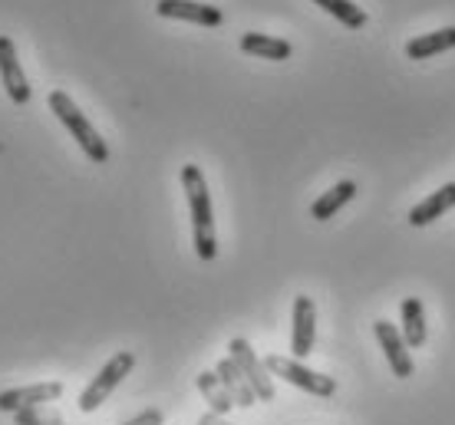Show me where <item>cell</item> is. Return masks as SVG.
I'll return each mask as SVG.
<instances>
[{"mask_svg":"<svg viewBox=\"0 0 455 425\" xmlns=\"http://www.w3.org/2000/svg\"><path fill=\"white\" fill-rule=\"evenodd\" d=\"M63 396V382H34V386H17V390L0 392V413H20L30 405L57 403Z\"/></svg>","mask_w":455,"mask_h":425,"instance_id":"52a82bcc","label":"cell"},{"mask_svg":"<svg viewBox=\"0 0 455 425\" xmlns=\"http://www.w3.org/2000/svg\"><path fill=\"white\" fill-rule=\"evenodd\" d=\"M198 390H202V396L208 399V405H212L215 415H228L235 409L228 390L221 386V380H218V373H202V376H198Z\"/></svg>","mask_w":455,"mask_h":425,"instance_id":"e0dca14e","label":"cell"},{"mask_svg":"<svg viewBox=\"0 0 455 425\" xmlns=\"http://www.w3.org/2000/svg\"><path fill=\"white\" fill-rule=\"evenodd\" d=\"M228 350H231V359H235V366L244 373V380H248V386L254 390V396L261 399V403H271L274 399V382H271V373H267V366H264L261 359L254 357V350H251L248 340H241V336H235L231 343H228Z\"/></svg>","mask_w":455,"mask_h":425,"instance_id":"5b68a950","label":"cell"},{"mask_svg":"<svg viewBox=\"0 0 455 425\" xmlns=\"http://www.w3.org/2000/svg\"><path fill=\"white\" fill-rule=\"evenodd\" d=\"M264 366H267V373H274V376H281L284 382H291V386H297V390L310 392V396H333L337 392V382H333V376H320V373H314V369L300 366L297 359H287V357H267L264 359Z\"/></svg>","mask_w":455,"mask_h":425,"instance_id":"277c9868","label":"cell"},{"mask_svg":"<svg viewBox=\"0 0 455 425\" xmlns=\"http://www.w3.org/2000/svg\"><path fill=\"white\" fill-rule=\"evenodd\" d=\"M132 366H136V357H132L129 350L116 353V357L109 359V363H106L100 373H96V380H92L90 386L83 390V396H80V409H83V413H96V409H100V405L109 399V392H113L116 386H119V382L129 376V373H132Z\"/></svg>","mask_w":455,"mask_h":425,"instance_id":"3957f363","label":"cell"},{"mask_svg":"<svg viewBox=\"0 0 455 425\" xmlns=\"http://www.w3.org/2000/svg\"><path fill=\"white\" fill-rule=\"evenodd\" d=\"M182 188L188 195L192 208V228H195V251L202 261H215L218 241H215V211H212V195H208L205 175L198 165H182Z\"/></svg>","mask_w":455,"mask_h":425,"instance_id":"6da1fadb","label":"cell"},{"mask_svg":"<svg viewBox=\"0 0 455 425\" xmlns=\"http://www.w3.org/2000/svg\"><path fill=\"white\" fill-rule=\"evenodd\" d=\"M159 17H172V20H188L198 27H221L225 13L212 7V4H198V0H159L156 4Z\"/></svg>","mask_w":455,"mask_h":425,"instance_id":"ba28073f","label":"cell"},{"mask_svg":"<svg viewBox=\"0 0 455 425\" xmlns=\"http://www.w3.org/2000/svg\"><path fill=\"white\" fill-rule=\"evenodd\" d=\"M198 425H231V422H225V415L205 413V415H202V419H198Z\"/></svg>","mask_w":455,"mask_h":425,"instance_id":"44dd1931","label":"cell"},{"mask_svg":"<svg viewBox=\"0 0 455 425\" xmlns=\"http://www.w3.org/2000/svg\"><path fill=\"white\" fill-rule=\"evenodd\" d=\"M50 109H53V115L69 129V136L80 142V149L86 152L92 161H100V165L109 161V146H106L103 136L90 126V119L80 113V106L73 103L67 92H60V90L50 92Z\"/></svg>","mask_w":455,"mask_h":425,"instance_id":"7a4b0ae2","label":"cell"},{"mask_svg":"<svg viewBox=\"0 0 455 425\" xmlns=\"http://www.w3.org/2000/svg\"><path fill=\"white\" fill-rule=\"evenodd\" d=\"M17 425H63L57 413H46L40 405H30V409H20V413H13Z\"/></svg>","mask_w":455,"mask_h":425,"instance_id":"d6986e66","label":"cell"},{"mask_svg":"<svg viewBox=\"0 0 455 425\" xmlns=\"http://www.w3.org/2000/svg\"><path fill=\"white\" fill-rule=\"evenodd\" d=\"M0 80H4L7 96H11L13 103H30V86H27V76H23V67L20 59H17V46H13L11 36H0Z\"/></svg>","mask_w":455,"mask_h":425,"instance_id":"9c48e42d","label":"cell"},{"mask_svg":"<svg viewBox=\"0 0 455 425\" xmlns=\"http://www.w3.org/2000/svg\"><path fill=\"white\" fill-rule=\"evenodd\" d=\"M241 50L251 53V57H264V59H291L294 46L281 40V36H267V34H244L241 36Z\"/></svg>","mask_w":455,"mask_h":425,"instance_id":"5bb4252c","label":"cell"},{"mask_svg":"<svg viewBox=\"0 0 455 425\" xmlns=\"http://www.w3.org/2000/svg\"><path fill=\"white\" fill-rule=\"evenodd\" d=\"M123 425H162V413L159 409H146V413H139L136 419H129Z\"/></svg>","mask_w":455,"mask_h":425,"instance_id":"ffe728a7","label":"cell"},{"mask_svg":"<svg viewBox=\"0 0 455 425\" xmlns=\"http://www.w3.org/2000/svg\"><path fill=\"white\" fill-rule=\"evenodd\" d=\"M426 313H422V300L419 297H406L403 300V340L406 346H422L426 343Z\"/></svg>","mask_w":455,"mask_h":425,"instance_id":"2e32d148","label":"cell"},{"mask_svg":"<svg viewBox=\"0 0 455 425\" xmlns=\"http://www.w3.org/2000/svg\"><path fill=\"white\" fill-rule=\"evenodd\" d=\"M449 208H455V182L443 185L439 192H433L426 201H419V205L412 208L410 224H412V228H426V224H433L435 218H443Z\"/></svg>","mask_w":455,"mask_h":425,"instance_id":"8fae6325","label":"cell"},{"mask_svg":"<svg viewBox=\"0 0 455 425\" xmlns=\"http://www.w3.org/2000/svg\"><path fill=\"white\" fill-rule=\"evenodd\" d=\"M314 4H317V7H323L331 17H337V20H340L343 27H350V30H360V27H366V11H363V7H356L353 0H314Z\"/></svg>","mask_w":455,"mask_h":425,"instance_id":"ac0fdd59","label":"cell"},{"mask_svg":"<svg viewBox=\"0 0 455 425\" xmlns=\"http://www.w3.org/2000/svg\"><path fill=\"white\" fill-rule=\"evenodd\" d=\"M218 380H221V386L228 390V396H231V403L241 405V409H248V405L258 403V396H254V390L248 386V380H244V373H241L238 366H235V359L228 357L218 363Z\"/></svg>","mask_w":455,"mask_h":425,"instance_id":"7c38bea8","label":"cell"},{"mask_svg":"<svg viewBox=\"0 0 455 425\" xmlns=\"http://www.w3.org/2000/svg\"><path fill=\"white\" fill-rule=\"evenodd\" d=\"M376 340L383 343V353H387L393 373H396L399 380H410L416 366H412V357H410V350H406L403 334H399L389 320H376Z\"/></svg>","mask_w":455,"mask_h":425,"instance_id":"30bf717a","label":"cell"},{"mask_svg":"<svg viewBox=\"0 0 455 425\" xmlns=\"http://www.w3.org/2000/svg\"><path fill=\"white\" fill-rule=\"evenodd\" d=\"M353 195H356V182H337L331 192H323V195L310 205V215L317 221H331L347 201H353Z\"/></svg>","mask_w":455,"mask_h":425,"instance_id":"9a60e30c","label":"cell"},{"mask_svg":"<svg viewBox=\"0 0 455 425\" xmlns=\"http://www.w3.org/2000/svg\"><path fill=\"white\" fill-rule=\"evenodd\" d=\"M314 340H317V307L310 297L294 300V330H291V353L294 359H304L314 353Z\"/></svg>","mask_w":455,"mask_h":425,"instance_id":"8992f818","label":"cell"},{"mask_svg":"<svg viewBox=\"0 0 455 425\" xmlns=\"http://www.w3.org/2000/svg\"><path fill=\"white\" fill-rule=\"evenodd\" d=\"M455 46V27H443V30H433V34L412 36L406 43V57L410 59H429L435 53H445Z\"/></svg>","mask_w":455,"mask_h":425,"instance_id":"4fadbf2b","label":"cell"}]
</instances>
